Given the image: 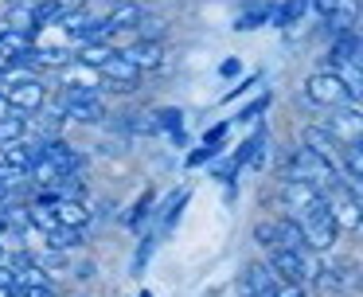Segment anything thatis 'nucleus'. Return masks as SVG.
Listing matches in <instances>:
<instances>
[{
    "instance_id": "nucleus-18",
    "label": "nucleus",
    "mask_w": 363,
    "mask_h": 297,
    "mask_svg": "<svg viewBox=\"0 0 363 297\" xmlns=\"http://www.w3.org/2000/svg\"><path fill=\"white\" fill-rule=\"evenodd\" d=\"M110 55H113V47L106 43V39H90V43L79 47V55H74V59H79L82 67H94V70H98L106 59H110Z\"/></svg>"
},
{
    "instance_id": "nucleus-5",
    "label": "nucleus",
    "mask_w": 363,
    "mask_h": 297,
    "mask_svg": "<svg viewBox=\"0 0 363 297\" xmlns=\"http://www.w3.org/2000/svg\"><path fill=\"white\" fill-rule=\"evenodd\" d=\"M277 200L293 211V219H301V215H308L313 207H320L324 192H320V188H313L308 180H289V176H285L281 188H277Z\"/></svg>"
},
{
    "instance_id": "nucleus-34",
    "label": "nucleus",
    "mask_w": 363,
    "mask_h": 297,
    "mask_svg": "<svg viewBox=\"0 0 363 297\" xmlns=\"http://www.w3.org/2000/svg\"><path fill=\"white\" fill-rule=\"evenodd\" d=\"M137 297H152V293H149V289H145V293H137Z\"/></svg>"
},
{
    "instance_id": "nucleus-27",
    "label": "nucleus",
    "mask_w": 363,
    "mask_h": 297,
    "mask_svg": "<svg viewBox=\"0 0 363 297\" xmlns=\"http://www.w3.org/2000/svg\"><path fill=\"white\" fill-rule=\"evenodd\" d=\"M277 297H313V293H308L305 286H285L281 281V286H277Z\"/></svg>"
},
{
    "instance_id": "nucleus-20",
    "label": "nucleus",
    "mask_w": 363,
    "mask_h": 297,
    "mask_svg": "<svg viewBox=\"0 0 363 297\" xmlns=\"http://www.w3.org/2000/svg\"><path fill=\"white\" fill-rule=\"evenodd\" d=\"M152 125H157V129H168L176 141H184V114L180 109H172V106L157 109V114H152Z\"/></svg>"
},
{
    "instance_id": "nucleus-14",
    "label": "nucleus",
    "mask_w": 363,
    "mask_h": 297,
    "mask_svg": "<svg viewBox=\"0 0 363 297\" xmlns=\"http://www.w3.org/2000/svg\"><path fill=\"white\" fill-rule=\"evenodd\" d=\"M336 63H359V36H355V28L336 31V36H332V63H328V67H336ZM328 67H324V70H328Z\"/></svg>"
},
{
    "instance_id": "nucleus-24",
    "label": "nucleus",
    "mask_w": 363,
    "mask_h": 297,
    "mask_svg": "<svg viewBox=\"0 0 363 297\" xmlns=\"http://www.w3.org/2000/svg\"><path fill=\"white\" fill-rule=\"evenodd\" d=\"M223 137H227V122L211 125V129L203 133V148H211V153H219V148H223Z\"/></svg>"
},
{
    "instance_id": "nucleus-31",
    "label": "nucleus",
    "mask_w": 363,
    "mask_h": 297,
    "mask_svg": "<svg viewBox=\"0 0 363 297\" xmlns=\"http://www.w3.org/2000/svg\"><path fill=\"white\" fill-rule=\"evenodd\" d=\"M79 278H94V262H82L79 266Z\"/></svg>"
},
{
    "instance_id": "nucleus-30",
    "label": "nucleus",
    "mask_w": 363,
    "mask_h": 297,
    "mask_svg": "<svg viewBox=\"0 0 363 297\" xmlns=\"http://www.w3.org/2000/svg\"><path fill=\"white\" fill-rule=\"evenodd\" d=\"M211 156H215V153H211V148H203V145H199V148H196V153H191V156H188V164H191V168H196V164H203V161H211Z\"/></svg>"
},
{
    "instance_id": "nucleus-36",
    "label": "nucleus",
    "mask_w": 363,
    "mask_h": 297,
    "mask_svg": "<svg viewBox=\"0 0 363 297\" xmlns=\"http://www.w3.org/2000/svg\"><path fill=\"white\" fill-rule=\"evenodd\" d=\"M79 297H86V293H79Z\"/></svg>"
},
{
    "instance_id": "nucleus-7",
    "label": "nucleus",
    "mask_w": 363,
    "mask_h": 297,
    "mask_svg": "<svg viewBox=\"0 0 363 297\" xmlns=\"http://www.w3.org/2000/svg\"><path fill=\"white\" fill-rule=\"evenodd\" d=\"M40 156L55 164L59 176H79V172H82V153H74V148L67 145V141H59V137L43 141V145H40Z\"/></svg>"
},
{
    "instance_id": "nucleus-28",
    "label": "nucleus",
    "mask_w": 363,
    "mask_h": 297,
    "mask_svg": "<svg viewBox=\"0 0 363 297\" xmlns=\"http://www.w3.org/2000/svg\"><path fill=\"white\" fill-rule=\"evenodd\" d=\"M149 254H152V242H149V239H145V242H141V247H137V258H133V270H141V266H145V262H149Z\"/></svg>"
},
{
    "instance_id": "nucleus-33",
    "label": "nucleus",
    "mask_w": 363,
    "mask_h": 297,
    "mask_svg": "<svg viewBox=\"0 0 363 297\" xmlns=\"http://www.w3.org/2000/svg\"><path fill=\"white\" fill-rule=\"evenodd\" d=\"M0 297H12V289H4V286H0Z\"/></svg>"
},
{
    "instance_id": "nucleus-32",
    "label": "nucleus",
    "mask_w": 363,
    "mask_h": 297,
    "mask_svg": "<svg viewBox=\"0 0 363 297\" xmlns=\"http://www.w3.org/2000/svg\"><path fill=\"white\" fill-rule=\"evenodd\" d=\"M4 114H12V106H9V98L0 94V117H4Z\"/></svg>"
},
{
    "instance_id": "nucleus-3",
    "label": "nucleus",
    "mask_w": 363,
    "mask_h": 297,
    "mask_svg": "<svg viewBox=\"0 0 363 297\" xmlns=\"http://www.w3.org/2000/svg\"><path fill=\"white\" fill-rule=\"evenodd\" d=\"M0 94H4V98H9V106L20 109V114H40L43 98H48V86H43L40 78H32V75L12 70L9 82H0Z\"/></svg>"
},
{
    "instance_id": "nucleus-26",
    "label": "nucleus",
    "mask_w": 363,
    "mask_h": 297,
    "mask_svg": "<svg viewBox=\"0 0 363 297\" xmlns=\"http://www.w3.org/2000/svg\"><path fill=\"white\" fill-rule=\"evenodd\" d=\"M254 239H258V247H274V223H258L254 227Z\"/></svg>"
},
{
    "instance_id": "nucleus-12",
    "label": "nucleus",
    "mask_w": 363,
    "mask_h": 297,
    "mask_svg": "<svg viewBox=\"0 0 363 297\" xmlns=\"http://www.w3.org/2000/svg\"><path fill=\"white\" fill-rule=\"evenodd\" d=\"M274 247H281V250H308L305 247V234H301V223L293 215L274 219ZM274 247H269V250H274Z\"/></svg>"
},
{
    "instance_id": "nucleus-4",
    "label": "nucleus",
    "mask_w": 363,
    "mask_h": 297,
    "mask_svg": "<svg viewBox=\"0 0 363 297\" xmlns=\"http://www.w3.org/2000/svg\"><path fill=\"white\" fill-rule=\"evenodd\" d=\"M324 133L340 141V145H359L363 133V117H359V102H344V106H332V117L320 125Z\"/></svg>"
},
{
    "instance_id": "nucleus-37",
    "label": "nucleus",
    "mask_w": 363,
    "mask_h": 297,
    "mask_svg": "<svg viewBox=\"0 0 363 297\" xmlns=\"http://www.w3.org/2000/svg\"><path fill=\"white\" fill-rule=\"evenodd\" d=\"M0 31H4V28H0Z\"/></svg>"
},
{
    "instance_id": "nucleus-6",
    "label": "nucleus",
    "mask_w": 363,
    "mask_h": 297,
    "mask_svg": "<svg viewBox=\"0 0 363 297\" xmlns=\"http://www.w3.org/2000/svg\"><path fill=\"white\" fill-rule=\"evenodd\" d=\"M305 98L313 102V106H324V109L352 102V98H347V90H344V82H340L332 70H316V75L308 78V82H305Z\"/></svg>"
},
{
    "instance_id": "nucleus-29",
    "label": "nucleus",
    "mask_w": 363,
    "mask_h": 297,
    "mask_svg": "<svg viewBox=\"0 0 363 297\" xmlns=\"http://www.w3.org/2000/svg\"><path fill=\"white\" fill-rule=\"evenodd\" d=\"M238 70H242V63H238V59H223V63H219V75H223V78H235Z\"/></svg>"
},
{
    "instance_id": "nucleus-19",
    "label": "nucleus",
    "mask_w": 363,
    "mask_h": 297,
    "mask_svg": "<svg viewBox=\"0 0 363 297\" xmlns=\"http://www.w3.org/2000/svg\"><path fill=\"white\" fill-rule=\"evenodd\" d=\"M305 12H308V0H285V4H277L274 12H269V20H274L277 28H293Z\"/></svg>"
},
{
    "instance_id": "nucleus-8",
    "label": "nucleus",
    "mask_w": 363,
    "mask_h": 297,
    "mask_svg": "<svg viewBox=\"0 0 363 297\" xmlns=\"http://www.w3.org/2000/svg\"><path fill=\"white\" fill-rule=\"evenodd\" d=\"M40 156V145H28V141H12V145H0V172H12V176H28V168Z\"/></svg>"
},
{
    "instance_id": "nucleus-11",
    "label": "nucleus",
    "mask_w": 363,
    "mask_h": 297,
    "mask_svg": "<svg viewBox=\"0 0 363 297\" xmlns=\"http://www.w3.org/2000/svg\"><path fill=\"white\" fill-rule=\"evenodd\" d=\"M301 145H305L308 153H316V156H324V161H332V164H336L340 148H344L336 137H332V133H324L320 125H308V129L301 133Z\"/></svg>"
},
{
    "instance_id": "nucleus-17",
    "label": "nucleus",
    "mask_w": 363,
    "mask_h": 297,
    "mask_svg": "<svg viewBox=\"0 0 363 297\" xmlns=\"http://www.w3.org/2000/svg\"><path fill=\"white\" fill-rule=\"evenodd\" d=\"M28 133V114H20V109H12V114L0 117V145H12V141H24Z\"/></svg>"
},
{
    "instance_id": "nucleus-9",
    "label": "nucleus",
    "mask_w": 363,
    "mask_h": 297,
    "mask_svg": "<svg viewBox=\"0 0 363 297\" xmlns=\"http://www.w3.org/2000/svg\"><path fill=\"white\" fill-rule=\"evenodd\" d=\"M121 59H129L137 70H157L160 63H164V43L160 39H137L133 47H125V51H118Z\"/></svg>"
},
{
    "instance_id": "nucleus-35",
    "label": "nucleus",
    "mask_w": 363,
    "mask_h": 297,
    "mask_svg": "<svg viewBox=\"0 0 363 297\" xmlns=\"http://www.w3.org/2000/svg\"><path fill=\"white\" fill-rule=\"evenodd\" d=\"M0 262H4V250H0Z\"/></svg>"
},
{
    "instance_id": "nucleus-2",
    "label": "nucleus",
    "mask_w": 363,
    "mask_h": 297,
    "mask_svg": "<svg viewBox=\"0 0 363 297\" xmlns=\"http://www.w3.org/2000/svg\"><path fill=\"white\" fill-rule=\"evenodd\" d=\"M269 274H274L277 281H285V286H305L308 278L316 274V258H313V250H281V247H274L269 250Z\"/></svg>"
},
{
    "instance_id": "nucleus-25",
    "label": "nucleus",
    "mask_w": 363,
    "mask_h": 297,
    "mask_svg": "<svg viewBox=\"0 0 363 297\" xmlns=\"http://www.w3.org/2000/svg\"><path fill=\"white\" fill-rule=\"evenodd\" d=\"M269 102H274V98H269V94H262L258 102H250L246 109H238V122H254V117H258L262 109H269Z\"/></svg>"
},
{
    "instance_id": "nucleus-21",
    "label": "nucleus",
    "mask_w": 363,
    "mask_h": 297,
    "mask_svg": "<svg viewBox=\"0 0 363 297\" xmlns=\"http://www.w3.org/2000/svg\"><path fill=\"white\" fill-rule=\"evenodd\" d=\"M328 23H332L336 31L355 28V0H336V4L328 8Z\"/></svg>"
},
{
    "instance_id": "nucleus-13",
    "label": "nucleus",
    "mask_w": 363,
    "mask_h": 297,
    "mask_svg": "<svg viewBox=\"0 0 363 297\" xmlns=\"http://www.w3.org/2000/svg\"><path fill=\"white\" fill-rule=\"evenodd\" d=\"M308 281L316 286V297H344L347 289H352V286L344 281V274L336 270V266H316V274H313Z\"/></svg>"
},
{
    "instance_id": "nucleus-10",
    "label": "nucleus",
    "mask_w": 363,
    "mask_h": 297,
    "mask_svg": "<svg viewBox=\"0 0 363 297\" xmlns=\"http://www.w3.org/2000/svg\"><path fill=\"white\" fill-rule=\"evenodd\" d=\"M141 4H133V0H113L110 4V12H106V28H110V39L118 36V31H125V28H137L141 23Z\"/></svg>"
},
{
    "instance_id": "nucleus-16",
    "label": "nucleus",
    "mask_w": 363,
    "mask_h": 297,
    "mask_svg": "<svg viewBox=\"0 0 363 297\" xmlns=\"http://www.w3.org/2000/svg\"><path fill=\"white\" fill-rule=\"evenodd\" d=\"M98 70H102V75L110 78V82H137V78H141V70H137L129 59H121L118 51H113L110 59H106L102 67H98Z\"/></svg>"
},
{
    "instance_id": "nucleus-23",
    "label": "nucleus",
    "mask_w": 363,
    "mask_h": 297,
    "mask_svg": "<svg viewBox=\"0 0 363 297\" xmlns=\"http://www.w3.org/2000/svg\"><path fill=\"white\" fill-rule=\"evenodd\" d=\"M149 215H152V192H145L141 200L133 203V211H129V215H125V227H133V231H137V227H141V223H145V219H149Z\"/></svg>"
},
{
    "instance_id": "nucleus-1",
    "label": "nucleus",
    "mask_w": 363,
    "mask_h": 297,
    "mask_svg": "<svg viewBox=\"0 0 363 297\" xmlns=\"http://www.w3.org/2000/svg\"><path fill=\"white\" fill-rule=\"evenodd\" d=\"M285 176H289V180H308L313 188H320V192L328 195V192H336L340 168L332 161H324V156L308 153V148L301 145V148H293L289 161H285Z\"/></svg>"
},
{
    "instance_id": "nucleus-22",
    "label": "nucleus",
    "mask_w": 363,
    "mask_h": 297,
    "mask_svg": "<svg viewBox=\"0 0 363 297\" xmlns=\"http://www.w3.org/2000/svg\"><path fill=\"white\" fill-rule=\"evenodd\" d=\"M269 12H274V4H262V8H254V12H242L235 20V28L238 31H254V28H262V23H269Z\"/></svg>"
},
{
    "instance_id": "nucleus-15",
    "label": "nucleus",
    "mask_w": 363,
    "mask_h": 297,
    "mask_svg": "<svg viewBox=\"0 0 363 297\" xmlns=\"http://www.w3.org/2000/svg\"><path fill=\"white\" fill-rule=\"evenodd\" d=\"M51 211H55L59 227H71V231H79V227L86 223V215H90V211L82 207V200H55Z\"/></svg>"
}]
</instances>
